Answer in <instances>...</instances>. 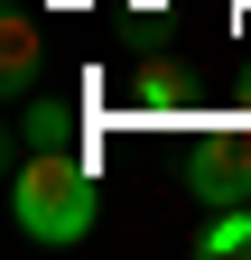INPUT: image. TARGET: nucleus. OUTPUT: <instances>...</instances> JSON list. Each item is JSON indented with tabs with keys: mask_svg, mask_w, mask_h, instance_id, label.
<instances>
[{
	"mask_svg": "<svg viewBox=\"0 0 251 260\" xmlns=\"http://www.w3.org/2000/svg\"><path fill=\"white\" fill-rule=\"evenodd\" d=\"M93 214H103V186H93L84 149H19L10 177V223L28 242H84Z\"/></svg>",
	"mask_w": 251,
	"mask_h": 260,
	"instance_id": "obj_1",
	"label": "nucleus"
},
{
	"mask_svg": "<svg viewBox=\"0 0 251 260\" xmlns=\"http://www.w3.org/2000/svg\"><path fill=\"white\" fill-rule=\"evenodd\" d=\"M131 103H140L149 121H177L186 103H196V84H186V65H177V56H149L140 75H131Z\"/></svg>",
	"mask_w": 251,
	"mask_h": 260,
	"instance_id": "obj_2",
	"label": "nucleus"
},
{
	"mask_svg": "<svg viewBox=\"0 0 251 260\" xmlns=\"http://www.w3.org/2000/svg\"><path fill=\"white\" fill-rule=\"evenodd\" d=\"M38 65H47L38 19H28V10H10V19H0V84H10V93H28V84H38Z\"/></svg>",
	"mask_w": 251,
	"mask_h": 260,
	"instance_id": "obj_3",
	"label": "nucleus"
},
{
	"mask_svg": "<svg viewBox=\"0 0 251 260\" xmlns=\"http://www.w3.org/2000/svg\"><path fill=\"white\" fill-rule=\"evenodd\" d=\"M196 251L205 260H251V205H214L196 223Z\"/></svg>",
	"mask_w": 251,
	"mask_h": 260,
	"instance_id": "obj_4",
	"label": "nucleus"
},
{
	"mask_svg": "<svg viewBox=\"0 0 251 260\" xmlns=\"http://www.w3.org/2000/svg\"><path fill=\"white\" fill-rule=\"evenodd\" d=\"M19 149H75V103H56V93L28 103L19 112Z\"/></svg>",
	"mask_w": 251,
	"mask_h": 260,
	"instance_id": "obj_5",
	"label": "nucleus"
}]
</instances>
